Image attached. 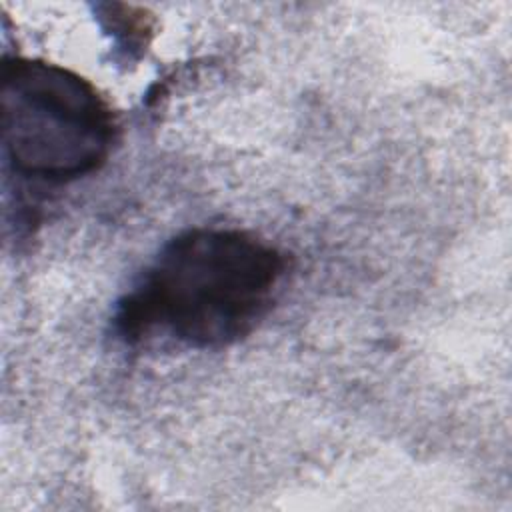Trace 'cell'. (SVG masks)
Here are the masks:
<instances>
[{
	"instance_id": "6da1fadb",
	"label": "cell",
	"mask_w": 512,
	"mask_h": 512,
	"mask_svg": "<svg viewBox=\"0 0 512 512\" xmlns=\"http://www.w3.org/2000/svg\"><path fill=\"white\" fill-rule=\"evenodd\" d=\"M284 256L236 228H190L174 236L118 302L126 342L162 334L190 348H224L248 336L274 304Z\"/></svg>"
},
{
	"instance_id": "7a4b0ae2",
	"label": "cell",
	"mask_w": 512,
	"mask_h": 512,
	"mask_svg": "<svg viewBox=\"0 0 512 512\" xmlns=\"http://www.w3.org/2000/svg\"><path fill=\"white\" fill-rule=\"evenodd\" d=\"M0 126L12 168L48 182L90 174L114 142V116L104 96L80 74L46 60L4 58Z\"/></svg>"
}]
</instances>
